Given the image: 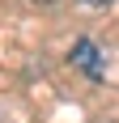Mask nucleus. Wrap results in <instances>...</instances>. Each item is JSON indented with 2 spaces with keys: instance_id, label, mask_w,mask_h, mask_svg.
Segmentation results:
<instances>
[{
  "instance_id": "7ed1b4c3",
  "label": "nucleus",
  "mask_w": 119,
  "mask_h": 123,
  "mask_svg": "<svg viewBox=\"0 0 119 123\" xmlns=\"http://www.w3.org/2000/svg\"><path fill=\"white\" fill-rule=\"evenodd\" d=\"M34 4H43V9H55V4H60V0H34Z\"/></svg>"
},
{
  "instance_id": "f257e3e1",
  "label": "nucleus",
  "mask_w": 119,
  "mask_h": 123,
  "mask_svg": "<svg viewBox=\"0 0 119 123\" xmlns=\"http://www.w3.org/2000/svg\"><path fill=\"white\" fill-rule=\"evenodd\" d=\"M77 68H85V76H94V81H102V51H98V43H89V38H81L77 47H72L68 55Z\"/></svg>"
},
{
  "instance_id": "f03ea898",
  "label": "nucleus",
  "mask_w": 119,
  "mask_h": 123,
  "mask_svg": "<svg viewBox=\"0 0 119 123\" xmlns=\"http://www.w3.org/2000/svg\"><path fill=\"white\" fill-rule=\"evenodd\" d=\"M81 4H89V9H102V4H111V0H81Z\"/></svg>"
}]
</instances>
